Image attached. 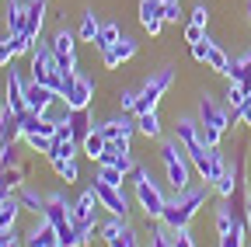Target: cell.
I'll return each mask as SVG.
<instances>
[{"instance_id":"obj_56","label":"cell","mask_w":251,"mask_h":247,"mask_svg":"<svg viewBox=\"0 0 251 247\" xmlns=\"http://www.w3.org/2000/svg\"><path fill=\"white\" fill-rule=\"evenodd\" d=\"M56 247H59V244H56Z\"/></svg>"},{"instance_id":"obj_50","label":"cell","mask_w":251,"mask_h":247,"mask_svg":"<svg viewBox=\"0 0 251 247\" xmlns=\"http://www.w3.org/2000/svg\"><path fill=\"white\" fill-rule=\"evenodd\" d=\"M119 105H122V112H133V108H136V94H133V90H122V94H119Z\"/></svg>"},{"instance_id":"obj_53","label":"cell","mask_w":251,"mask_h":247,"mask_svg":"<svg viewBox=\"0 0 251 247\" xmlns=\"http://www.w3.org/2000/svg\"><path fill=\"white\" fill-rule=\"evenodd\" d=\"M248 21H251V0H248Z\"/></svg>"},{"instance_id":"obj_17","label":"cell","mask_w":251,"mask_h":247,"mask_svg":"<svg viewBox=\"0 0 251 247\" xmlns=\"http://www.w3.org/2000/svg\"><path fill=\"white\" fill-rule=\"evenodd\" d=\"M25 80H21V73L14 70V63L7 67V98H4V105H11L14 112H28L25 108Z\"/></svg>"},{"instance_id":"obj_24","label":"cell","mask_w":251,"mask_h":247,"mask_svg":"<svg viewBox=\"0 0 251 247\" xmlns=\"http://www.w3.org/2000/svg\"><path fill=\"white\" fill-rule=\"evenodd\" d=\"M70 129H74V139H77V143H84V136L94 129V122H91L87 108H80V112H70Z\"/></svg>"},{"instance_id":"obj_19","label":"cell","mask_w":251,"mask_h":247,"mask_svg":"<svg viewBox=\"0 0 251 247\" xmlns=\"http://www.w3.org/2000/svg\"><path fill=\"white\" fill-rule=\"evenodd\" d=\"M4 21H7V35H21L25 32V0H7Z\"/></svg>"},{"instance_id":"obj_44","label":"cell","mask_w":251,"mask_h":247,"mask_svg":"<svg viewBox=\"0 0 251 247\" xmlns=\"http://www.w3.org/2000/svg\"><path fill=\"white\" fill-rule=\"evenodd\" d=\"M0 164H4L7 171H11V167H21V164H18V150H14V143H11V146H0Z\"/></svg>"},{"instance_id":"obj_8","label":"cell","mask_w":251,"mask_h":247,"mask_svg":"<svg viewBox=\"0 0 251 247\" xmlns=\"http://www.w3.org/2000/svg\"><path fill=\"white\" fill-rule=\"evenodd\" d=\"M59 101V94L52 87H46V84H39V80H28V87H25V108L28 112H35V115H49V108Z\"/></svg>"},{"instance_id":"obj_14","label":"cell","mask_w":251,"mask_h":247,"mask_svg":"<svg viewBox=\"0 0 251 247\" xmlns=\"http://www.w3.org/2000/svg\"><path fill=\"white\" fill-rule=\"evenodd\" d=\"M25 247H56V226L46 220V216H39L35 226L25 233Z\"/></svg>"},{"instance_id":"obj_15","label":"cell","mask_w":251,"mask_h":247,"mask_svg":"<svg viewBox=\"0 0 251 247\" xmlns=\"http://www.w3.org/2000/svg\"><path fill=\"white\" fill-rule=\"evenodd\" d=\"M161 11H164V4H161V0H140V24L147 28V32H150L153 39L161 35V28H164Z\"/></svg>"},{"instance_id":"obj_25","label":"cell","mask_w":251,"mask_h":247,"mask_svg":"<svg viewBox=\"0 0 251 247\" xmlns=\"http://www.w3.org/2000/svg\"><path fill=\"white\" fill-rule=\"evenodd\" d=\"M136 133H143L147 139H161V118H157V112L136 115Z\"/></svg>"},{"instance_id":"obj_38","label":"cell","mask_w":251,"mask_h":247,"mask_svg":"<svg viewBox=\"0 0 251 247\" xmlns=\"http://www.w3.org/2000/svg\"><path fill=\"white\" fill-rule=\"evenodd\" d=\"M234 223H237V220L230 216V209H227V202H224V205L216 209V233H230V230H234Z\"/></svg>"},{"instance_id":"obj_2","label":"cell","mask_w":251,"mask_h":247,"mask_svg":"<svg viewBox=\"0 0 251 247\" xmlns=\"http://www.w3.org/2000/svg\"><path fill=\"white\" fill-rule=\"evenodd\" d=\"M161 164H164L168 184H171L175 192H185L188 181H192V157H188V150L178 139H168L161 146Z\"/></svg>"},{"instance_id":"obj_3","label":"cell","mask_w":251,"mask_h":247,"mask_svg":"<svg viewBox=\"0 0 251 247\" xmlns=\"http://www.w3.org/2000/svg\"><path fill=\"white\" fill-rule=\"evenodd\" d=\"M133 188H136V202H140V209L147 212V220H161L168 199H164L161 184L150 178V171H147L143 164H136V167H133Z\"/></svg>"},{"instance_id":"obj_7","label":"cell","mask_w":251,"mask_h":247,"mask_svg":"<svg viewBox=\"0 0 251 247\" xmlns=\"http://www.w3.org/2000/svg\"><path fill=\"white\" fill-rule=\"evenodd\" d=\"M94 195H98V202H101V209H108L112 216H129V199H126V192L122 188H115V184H105V181H98L94 178Z\"/></svg>"},{"instance_id":"obj_20","label":"cell","mask_w":251,"mask_h":247,"mask_svg":"<svg viewBox=\"0 0 251 247\" xmlns=\"http://www.w3.org/2000/svg\"><path fill=\"white\" fill-rule=\"evenodd\" d=\"M227 80H234V84H244V80H251V49L244 52V56H234L230 59V67H227V73H224Z\"/></svg>"},{"instance_id":"obj_39","label":"cell","mask_w":251,"mask_h":247,"mask_svg":"<svg viewBox=\"0 0 251 247\" xmlns=\"http://www.w3.org/2000/svg\"><path fill=\"white\" fill-rule=\"evenodd\" d=\"M11 42H14V52H18V56H25V52L31 56V52H35V39L25 35V32H21V35H11Z\"/></svg>"},{"instance_id":"obj_49","label":"cell","mask_w":251,"mask_h":247,"mask_svg":"<svg viewBox=\"0 0 251 247\" xmlns=\"http://www.w3.org/2000/svg\"><path fill=\"white\" fill-rule=\"evenodd\" d=\"M192 24H202V28L209 24V7H206V4H199V7L192 11Z\"/></svg>"},{"instance_id":"obj_6","label":"cell","mask_w":251,"mask_h":247,"mask_svg":"<svg viewBox=\"0 0 251 247\" xmlns=\"http://www.w3.org/2000/svg\"><path fill=\"white\" fill-rule=\"evenodd\" d=\"M230 122H237V118H234V112H224V108H220L209 94H202V98H199V126H202V129H213V133L224 136V133L230 129Z\"/></svg>"},{"instance_id":"obj_41","label":"cell","mask_w":251,"mask_h":247,"mask_svg":"<svg viewBox=\"0 0 251 247\" xmlns=\"http://www.w3.org/2000/svg\"><path fill=\"white\" fill-rule=\"evenodd\" d=\"M25 143H28V146H31V150H35V153H49V150H52V143H56V139H52V136H39V133H35V136H28V139H25Z\"/></svg>"},{"instance_id":"obj_26","label":"cell","mask_w":251,"mask_h":247,"mask_svg":"<svg viewBox=\"0 0 251 247\" xmlns=\"http://www.w3.org/2000/svg\"><path fill=\"white\" fill-rule=\"evenodd\" d=\"M122 39V32H119V24L115 21H108V24H101V32H98V39H94V49L98 52H105V49H112L115 42Z\"/></svg>"},{"instance_id":"obj_33","label":"cell","mask_w":251,"mask_h":247,"mask_svg":"<svg viewBox=\"0 0 251 247\" xmlns=\"http://www.w3.org/2000/svg\"><path fill=\"white\" fill-rule=\"evenodd\" d=\"M108 247H140V233H136L129 223H126V226H122V230L108 240Z\"/></svg>"},{"instance_id":"obj_4","label":"cell","mask_w":251,"mask_h":247,"mask_svg":"<svg viewBox=\"0 0 251 247\" xmlns=\"http://www.w3.org/2000/svg\"><path fill=\"white\" fill-rule=\"evenodd\" d=\"M171 84H175V70H161V73H153V77L143 84V90L136 94V108H133V115L157 112V101H161L168 90H171Z\"/></svg>"},{"instance_id":"obj_43","label":"cell","mask_w":251,"mask_h":247,"mask_svg":"<svg viewBox=\"0 0 251 247\" xmlns=\"http://www.w3.org/2000/svg\"><path fill=\"white\" fill-rule=\"evenodd\" d=\"M14 244H25V237L18 233V226H7V230H0V247H14Z\"/></svg>"},{"instance_id":"obj_11","label":"cell","mask_w":251,"mask_h":247,"mask_svg":"<svg viewBox=\"0 0 251 247\" xmlns=\"http://www.w3.org/2000/svg\"><path fill=\"white\" fill-rule=\"evenodd\" d=\"M98 209H101L98 195H94V188H87V192L74 202V223H77V226H91V223H98Z\"/></svg>"},{"instance_id":"obj_40","label":"cell","mask_w":251,"mask_h":247,"mask_svg":"<svg viewBox=\"0 0 251 247\" xmlns=\"http://www.w3.org/2000/svg\"><path fill=\"white\" fill-rule=\"evenodd\" d=\"M122 226H126V220H122V216H112V220H105V223H101V240L108 244V240H112V237H115Z\"/></svg>"},{"instance_id":"obj_18","label":"cell","mask_w":251,"mask_h":247,"mask_svg":"<svg viewBox=\"0 0 251 247\" xmlns=\"http://www.w3.org/2000/svg\"><path fill=\"white\" fill-rule=\"evenodd\" d=\"M98 129L105 133V139H108V143H122V139H129V136L136 133V122L122 115V118H108V122H101Z\"/></svg>"},{"instance_id":"obj_42","label":"cell","mask_w":251,"mask_h":247,"mask_svg":"<svg viewBox=\"0 0 251 247\" xmlns=\"http://www.w3.org/2000/svg\"><path fill=\"white\" fill-rule=\"evenodd\" d=\"M14 56H18V52H14L11 35H7V39H0V67H11V63H14Z\"/></svg>"},{"instance_id":"obj_28","label":"cell","mask_w":251,"mask_h":247,"mask_svg":"<svg viewBox=\"0 0 251 247\" xmlns=\"http://www.w3.org/2000/svg\"><path fill=\"white\" fill-rule=\"evenodd\" d=\"M74 153H77V139H56L46 157H49V164H56V160H70Z\"/></svg>"},{"instance_id":"obj_51","label":"cell","mask_w":251,"mask_h":247,"mask_svg":"<svg viewBox=\"0 0 251 247\" xmlns=\"http://www.w3.org/2000/svg\"><path fill=\"white\" fill-rule=\"evenodd\" d=\"M237 122H244V126H251V98L241 105V112H237Z\"/></svg>"},{"instance_id":"obj_36","label":"cell","mask_w":251,"mask_h":247,"mask_svg":"<svg viewBox=\"0 0 251 247\" xmlns=\"http://www.w3.org/2000/svg\"><path fill=\"white\" fill-rule=\"evenodd\" d=\"M153 240H150V247H175V230H168L161 220H157V226H153V233H150Z\"/></svg>"},{"instance_id":"obj_47","label":"cell","mask_w":251,"mask_h":247,"mask_svg":"<svg viewBox=\"0 0 251 247\" xmlns=\"http://www.w3.org/2000/svg\"><path fill=\"white\" fill-rule=\"evenodd\" d=\"M161 18H164V24H168V21H178V18H181V4H178V0H171V4H164Z\"/></svg>"},{"instance_id":"obj_37","label":"cell","mask_w":251,"mask_h":247,"mask_svg":"<svg viewBox=\"0 0 251 247\" xmlns=\"http://www.w3.org/2000/svg\"><path fill=\"white\" fill-rule=\"evenodd\" d=\"M98 181H105V184H115V188H122L126 174H122L119 167H112V164H101V171H98Z\"/></svg>"},{"instance_id":"obj_31","label":"cell","mask_w":251,"mask_h":247,"mask_svg":"<svg viewBox=\"0 0 251 247\" xmlns=\"http://www.w3.org/2000/svg\"><path fill=\"white\" fill-rule=\"evenodd\" d=\"M56 244H59V247H84L77 223H67V226H59V230H56Z\"/></svg>"},{"instance_id":"obj_27","label":"cell","mask_w":251,"mask_h":247,"mask_svg":"<svg viewBox=\"0 0 251 247\" xmlns=\"http://www.w3.org/2000/svg\"><path fill=\"white\" fill-rule=\"evenodd\" d=\"M206 67L213 70V73H227V67H230V56L220 49L216 42H209V56H206Z\"/></svg>"},{"instance_id":"obj_23","label":"cell","mask_w":251,"mask_h":247,"mask_svg":"<svg viewBox=\"0 0 251 247\" xmlns=\"http://www.w3.org/2000/svg\"><path fill=\"white\" fill-rule=\"evenodd\" d=\"M18 212H21V202H18V195H7V199H0V230H7V226H18Z\"/></svg>"},{"instance_id":"obj_1","label":"cell","mask_w":251,"mask_h":247,"mask_svg":"<svg viewBox=\"0 0 251 247\" xmlns=\"http://www.w3.org/2000/svg\"><path fill=\"white\" fill-rule=\"evenodd\" d=\"M206 205V188H185V192H175V199H168L164 205V216H161V223L168 230H181L188 226L199 216V209Z\"/></svg>"},{"instance_id":"obj_46","label":"cell","mask_w":251,"mask_h":247,"mask_svg":"<svg viewBox=\"0 0 251 247\" xmlns=\"http://www.w3.org/2000/svg\"><path fill=\"white\" fill-rule=\"evenodd\" d=\"M209 42H213V39L192 42V59H196V63H206V56H209Z\"/></svg>"},{"instance_id":"obj_9","label":"cell","mask_w":251,"mask_h":247,"mask_svg":"<svg viewBox=\"0 0 251 247\" xmlns=\"http://www.w3.org/2000/svg\"><path fill=\"white\" fill-rule=\"evenodd\" d=\"M56 52L52 45H39L35 52H31V80H39V84H49L56 77Z\"/></svg>"},{"instance_id":"obj_52","label":"cell","mask_w":251,"mask_h":247,"mask_svg":"<svg viewBox=\"0 0 251 247\" xmlns=\"http://www.w3.org/2000/svg\"><path fill=\"white\" fill-rule=\"evenodd\" d=\"M244 220H248V230H251V202H248V212H244Z\"/></svg>"},{"instance_id":"obj_13","label":"cell","mask_w":251,"mask_h":247,"mask_svg":"<svg viewBox=\"0 0 251 247\" xmlns=\"http://www.w3.org/2000/svg\"><path fill=\"white\" fill-rule=\"evenodd\" d=\"M18 139H21V112L4 105L0 108V146H11Z\"/></svg>"},{"instance_id":"obj_32","label":"cell","mask_w":251,"mask_h":247,"mask_svg":"<svg viewBox=\"0 0 251 247\" xmlns=\"http://www.w3.org/2000/svg\"><path fill=\"white\" fill-rule=\"evenodd\" d=\"M244 233H248V220H237L230 233H220V247H244Z\"/></svg>"},{"instance_id":"obj_45","label":"cell","mask_w":251,"mask_h":247,"mask_svg":"<svg viewBox=\"0 0 251 247\" xmlns=\"http://www.w3.org/2000/svg\"><path fill=\"white\" fill-rule=\"evenodd\" d=\"M202 39H206V28H202V24H192V21H188V24H185V42L192 45V42H202Z\"/></svg>"},{"instance_id":"obj_35","label":"cell","mask_w":251,"mask_h":247,"mask_svg":"<svg viewBox=\"0 0 251 247\" xmlns=\"http://www.w3.org/2000/svg\"><path fill=\"white\" fill-rule=\"evenodd\" d=\"M224 98H227V108H230V112L237 115V112H241V105L248 101V94H244V84H234V80H230V84H227V94H224Z\"/></svg>"},{"instance_id":"obj_21","label":"cell","mask_w":251,"mask_h":247,"mask_svg":"<svg viewBox=\"0 0 251 247\" xmlns=\"http://www.w3.org/2000/svg\"><path fill=\"white\" fill-rule=\"evenodd\" d=\"M18 202H21V212H31V216L46 212V195H39L35 188H18Z\"/></svg>"},{"instance_id":"obj_48","label":"cell","mask_w":251,"mask_h":247,"mask_svg":"<svg viewBox=\"0 0 251 247\" xmlns=\"http://www.w3.org/2000/svg\"><path fill=\"white\" fill-rule=\"evenodd\" d=\"M175 247H196V240H192V233H188V226L175 230Z\"/></svg>"},{"instance_id":"obj_29","label":"cell","mask_w":251,"mask_h":247,"mask_svg":"<svg viewBox=\"0 0 251 247\" xmlns=\"http://www.w3.org/2000/svg\"><path fill=\"white\" fill-rule=\"evenodd\" d=\"M98 32H101V21H98V14H94V11H84V18H80V39L84 42H94V39H98Z\"/></svg>"},{"instance_id":"obj_34","label":"cell","mask_w":251,"mask_h":247,"mask_svg":"<svg viewBox=\"0 0 251 247\" xmlns=\"http://www.w3.org/2000/svg\"><path fill=\"white\" fill-rule=\"evenodd\" d=\"M52 171H56L63 181H67V184L80 181V167H77V160H74V157H70V160H56V164H52Z\"/></svg>"},{"instance_id":"obj_54","label":"cell","mask_w":251,"mask_h":247,"mask_svg":"<svg viewBox=\"0 0 251 247\" xmlns=\"http://www.w3.org/2000/svg\"><path fill=\"white\" fill-rule=\"evenodd\" d=\"M161 4H171V0H161Z\"/></svg>"},{"instance_id":"obj_10","label":"cell","mask_w":251,"mask_h":247,"mask_svg":"<svg viewBox=\"0 0 251 247\" xmlns=\"http://www.w3.org/2000/svg\"><path fill=\"white\" fill-rule=\"evenodd\" d=\"M136 49H140V45H136V39L122 35L112 49H105V52H101V63H105L108 70H115V67H122V63H129V59L136 56Z\"/></svg>"},{"instance_id":"obj_30","label":"cell","mask_w":251,"mask_h":247,"mask_svg":"<svg viewBox=\"0 0 251 247\" xmlns=\"http://www.w3.org/2000/svg\"><path fill=\"white\" fill-rule=\"evenodd\" d=\"M126 153H129V139H122V143H105V153L98 157V164H112V167H115Z\"/></svg>"},{"instance_id":"obj_16","label":"cell","mask_w":251,"mask_h":247,"mask_svg":"<svg viewBox=\"0 0 251 247\" xmlns=\"http://www.w3.org/2000/svg\"><path fill=\"white\" fill-rule=\"evenodd\" d=\"M46 0H25V35L39 39L42 24H46Z\"/></svg>"},{"instance_id":"obj_12","label":"cell","mask_w":251,"mask_h":247,"mask_svg":"<svg viewBox=\"0 0 251 247\" xmlns=\"http://www.w3.org/2000/svg\"><path fill=\"white\" fill-rule=\"evenodd\" d=\"M46 220L59 230V226H67V223H74V205H67V199H63L59 192L56 195H46Z\"/></svg>"},{"instance_id":"obj_55","label":"cell","mask_w":251,"mask_h":247,"mask_svg":"<svg viewBox=\"0 0 251 247\" xmlns=\"http://www.w3.org/2000/svg\"><path fill=\"white\" fill-rule=\"evenodd\" d=\"M14 247H21V244H14Z\"/></svg>"},{"instance_id":"obj_5","label":"cell","mask_w":251,"mask_h":247,"mask_svg":"<svg viewBox=\"0 0 251 247\" xmlns=\"http://www.w3.org/2000/svg\"><path fill=\"white\" fill-rule=\"evenodd\" d=\"M63 105H67L70 112H80V108H91L94 101V84L84 77V73H70L67 77V87H63Z\"/></svg>"},{"instance_id":"obj_22","label":"cell","mask_w":251,"mask_h":247,"mask_svg":"<svg viewBox=\"0 0 251 247\" xmlns=\"http://www.w3.org/2000/svg\"><path fill=\"white\" fill-rule=\"evenodd\" d=\"M105 143H108V139H105V133H101L98 126H94V129H91V133L84 136V143H80V150L87 153V157H91V160H98V157H101V153H105Z\"/></svg>"}]
</instances>
